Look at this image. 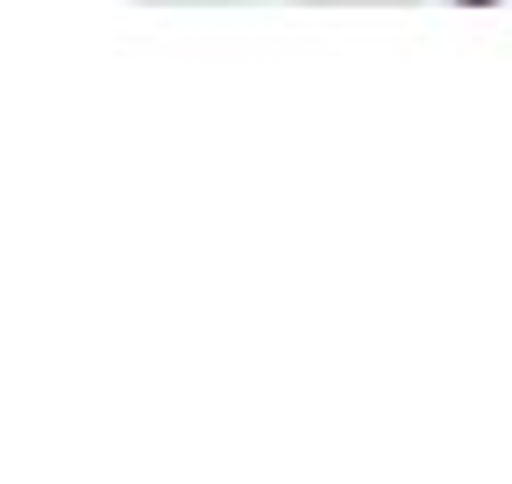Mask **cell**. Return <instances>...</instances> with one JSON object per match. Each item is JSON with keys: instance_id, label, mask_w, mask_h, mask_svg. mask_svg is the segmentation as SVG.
<instances>
[{"instance_id": "6da1fadb", "label": "cell", "mask_w": 512, "mask_h": 484, "mask_svg": "<svg viewBox=\"0 0 512 484\" xmlns=\"http://www.w3.org/2000/svg\"><path fill=\"white\" fill-rule=\"evenodd\" d=\"M306 8H413V0H306Z\"/></svg>"}]
</instances>
